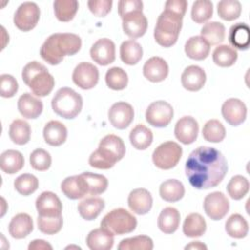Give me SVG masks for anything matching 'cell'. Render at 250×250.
Returning <instances> with one entry per match:
<instances>
[{
    "label": "cell",
    "mask_w": 250,
    "mask_h": 250,
    "mask_svg": "<svg viewBox=\"0 0 250 250\" xmlns=\"http://www.w3.org/2000/svg\"><path fill=\"white\" fill-rule=\"evenodd\" d=\"M186 175L189 184L197 189L217 187L228 172V162L221 151L210 146L192 150L186 161Z\"/></svg>",
    "instance_id": "6da1fadb"
},
{
    "label": "cell",
    "mask_w": 250,
    "mask_h": 250,
    "mask_svg": "<svg viewBox=\"0 0 250 250\" xmlns=\"http://www.w3.org/2000/svg\"><path fill=\"white\" fill-rule=\"evenodd\" d=\"M81 38L74 33H53L40 48L41 58L52 65L59 64L64 56H73L81 49Z\"/></svg>",
    "instance_id": "7a4b0ae2"
},
{
    "label": "cell",
    "mask_w": 250,
    "mask_h": 250,
    "mask_svg": "<svg viewBox=\"0 0 250 250\" xmlns=\"http://www.w3.org/2000/svg\"><path fill=\"white\" fill-rule=\"evenodd\" d=\"M125 151V145L120 137L106 135L100 141L98 148L91 153L89 164L97 169H109L124 157Z\"/></svg>",
    "instance_id": "3957f363"
},
{
    "label": "cell",
    "mask_w": 250,
    "mask_h": 250,
    "mask_svg": "<svg viewBox=\"0 0 250 250\" xmlns=\"http://www.w3.org/2000/svg\"><path fill=\"white\" fill-rule=\"evenodd\" d=\"M21 77L23 82L37 97L49 95L55 86L53 75L48 71L45 65L36 61H32L24 65Z\"/></svg>",
    "instance_id": "277c9868"
},
{
    "label": "cell",
    "mask_w": 250,
    "mask_h": 250,
    "mask_svg": "<svg viewBox=\"0 0 250 250\" xmlns=\"http://www.w3.org/2000/svg\"><path fill=\"white\" fill-rule=\"evenodd\" d=\"M183 25V17L164 9L158 16L154 27V39L162 47L168 48L173 46L179 37Z\"/></svg>",
    "instance_id": "5b68a950"
},
{
    "label": "cell",
    "mask_w": 250,
    "mask_h": 250,
    "mask_svg": "<svg viewBox=\"0 0 250 250\" xmlns=\"http://www.w3.org/2000/svg\"><path fill=\"white\" fill-rule=\"evenodd\" d=\"M51 104L56 114L66 119H72L80 113L83 106V99L73 89L62 87L56 92Z\"/></svg>",
    "instance_id": "8992f818"
},
{
    "label": "cell",
    "mask_w": 250,
    "mask_h": 250,
    "mask_svg": "<svg viewBox=\"0 0 250 250\" xmlns=\"http://www.w3.org/2000/svg\"><path fill=\"white\" fill-rule=\"evenodd\" d=\"M137 219L124 208L109 211L101 221V228L113 235H122L135 230Z\"/></svg>",
    "instance_id": "52a82bcc"
},
{
    "label": "cell",
    "mask_w": 250,
    "mask_h": 250,
    "mask_svg": "<svg viewBox=\"0 0 250 250\" xmlns=\"http://www.w3.org/2000/svg\"><path fill=\"white\" fill-rule=\"evenodd\" d=\"M183 149L179 144L173 141H167L160 144L152 153L154 165L162 170L174 168L180 161Z\"/></svg>",
    "instance_id": "ba28073f"
},
{
    "label": "cell",
    "mask_w": 250,
    "mask_h": 250,
    "mask_svg": "<svg viewBox=\"0 0 250 250\" xmlns=\"http://www.w3.org/2000/svg\"><path fill=\"white\" fill-rule=\"evenodd\" d=\"M40 9L34 2H23L21 4L15 15L14 23L21 31H29L38 23Z\"/></svg>",
    "instance_id": "9c48e42d"
},
{
    "label": "cell",
    "mask_w": 250,
    "mask_h": 250,
    "mask_svg": "<svg viewBox=\"0 0 250 250\" xmlns=\"http://www.w3.org/2000/svg\"><path fill=\"white\" fill-rule=\"evenodd\" d=\"M174 109L172 105L165 101H156L151 103L146 110V122L157 128L166 127L173 119Z\"/></svg>",
    "instance_id": "30bf717a"
},
{
    "label": "cell",
    "mask_w": 250,
    "mask_h": 250,
    "mask_svg": "<svg viewBox=\"0 0 250 250\" xmlns=\"http://www.w3.org/2000/svg\"><path fill=\"white\" fill-rule=\"evenodd\" d=\"M203 209L211 220L219 221L228 214L229 210V202L223 192L214 191L205 196Z\"/></svg>",
    "instance_id": "8fae6325"
},
{
    "label": "cell",
    "mask_w": 250,
    "mask_h": 250,
    "mask_svg": "<svg viewBox=\"0 0 250 250\" xmlns=\"http://www.w3.org/2000/svg\"><path fill=\"white\" fill-rule=\"evenodd\" d=\"M72 81L83 90L94 88L99 81V69L93 63L82 62L72 72Z\"/></svg>",
    "instance_id": "7c38bea8"
},
{
    "label": "cell",
    "mask_w": 250,
    "mask_h": 250,
    "mask_svg": "<svg viewBox=\"0 0 250 250\" xmlns=\"http://www.w3.org/2000/svg\"><path fill=\"white\" fill-rule=\"evenodd\" d=\"M121 19L123 31L133 40L146 33L147 28V20L143 11L131 12Z\"/></svg>",
    "instance_id": "4fadbf2b"
},
{
    "label": "cell",
    "mask_w": 250,
    "mask_h": 250,
    "mask_svg": "<svg viewBox=\"0 0 250 250\" xmlns=\"http://www.w3.org/2000/svg\"><path fill=\"white\" fill-rule=\"evenodd\" d=\"M92 60L100 65H107L115 60V44L108 38L98 39L90 49Z\"/></svg>",
    "instance_id": "5bb4252c"
},
{
    "label": "cell",
    "mask_w": 250,
    "mask_h": 250,
    "mask_svg": "<svg viewBox=\"0 0 250 250\" xmlns=\"http://www.w3.org/2000/svg\"><path fill=\"white\" fill-rule=\"evenodd\" d=\"M222 115L229 125L238 126L246 119L247 107L241 100L230 98L224 102L222 105Z\"/></svg>",
    "instance_id": "9a60e30c"
},
{
    "label": "cell",
    "mask_w": 250,
    "mask_h": 250,
    "mask_svg": "<svg viewBox=\"0 0 250 250\" xmlns=\"http://www.w3.org/2000/svg\"><path fill=\"white\" fill-rule=\"evenodd\" d=\"M134 119V108L126 102L113 104L108 110V120L117 129L127 128Z\"/></svg>",
    "instance_id": "2e32d148"
},
{
    "label": "cell",
    "mask_w": 250,
    "mask_h": 250,
    "mask_svg": "<svg viewBox=\"0 0 250 250\" xmlns=\"http://www.w3.org/2000/svg\"><path fill=\"white\" fill-rule=\"evenodd\" d=\"M36 210L38 216L43 217H58L62 216V204L58 197L52 191H43L35 201Z\"/></svg>",
    "instance_id": "e0dca14e"
},
{
    "label": "cell",
    "mask_w": 250,
    "mask_h": 250,
    "mask_svg": "<svg viewBox=\"0 0 250 250\" xmlns=\"http://www.w3.org/2000/svg\"><path fill=\"white\" fill-rule=\"evenodd\" d=\"M198 130V123L192 116H183L177 121L174 133L178 141L184 145H189L196 140Z\"/></svg>",
    "instance_id": "ac0fdd59"
},
{
    "label": "cell",
    "mask_w": 250,
    "mask_h": 250,
    "mask_svg": "<svg viewBox=\"0 0 250 250\" xmlns=\"http://www.w3.org/2000/svg\"><path fill=\"white\" fill-rule=\"evenodd\" d=\"M143 73L150 82H161L168 76L169 66L161 57H151L145 62Z\"/></svg>",
    "instance_id": "d6986e66"
},
{
    "label": "cell",
    "mask_w": 250,
    "mask_h": 250,
    "mask_svg": "<svg viewBox=\"0 0 250 250\" xmlns=\"http://www.w3.org/2000/svg\"><path fill=\"white\" fill-rule=\"evenodd\" d=\"M152 196L146 188H135L128 195V206L138 215L148 213L152 207Z\"/></svg>",
    "instance_id": "ffe728a7"
},
{
    "label": "cell",
    "mask_w": 250,
    "mask_h": 250,
    "mask_svg": "<svg viewBox=\"0 0 250 250\" xmlns=\"http://www.w3.org/2000/svg\"><path fill=\"white\" fill-rule=\"evenodd\" d=\"M181 82L183 87L188 91H199L206 82V73L198 65H189L183 71Z\"/></svg>",
    "instance_id": "44dd1931"
},
{
    "label": "cell",
    "mask_w": 250,
    "mask_h": 250,
    "mask_svg": "<svg viewBox=\"0 0 250 250\" xmlns=\"http://www.w3.org/2000/svg\"><path fill=\"white\" fill-rule=\"evenodd\" d=\"M18 109L24 118L35 119L42 113L43 103L30 93H24L18 100Z\"/></svg>",
    "instance_id": "7402d4cb"
},
{
    "label": "cell",
    "mask_w": 250,
    "mask_h": 250,
    "mask_svg": "<svg viewBox=\"0 0 250 250\" xmlns=\"http://www.w3.org/2000/svg\"><path fill=\"white\" fill-rule=\"evenodd\" d=\"M8 229L12 237L24 238L33 230V221L28 214L19 213L12 218Z\"/></svg>",
    "instance_id": "603a6c76"
},
{
    "label": "cell",
    "mask_w": 250,
    "mask_h": 250,
    "mask_svg": "<svg viewBox=\"0 0 250 250\" xmlns=\"http://www.w3.org/2000/svg\"><path fill=\"white\" fill-rule=\"evenodd\" d=\"M43 137L48 145L52 146H59L66 141L67 129L62 122L58 120H51L44 126Z\"/></svg>",
    "instance_id": "cb8c5ba5"
},
{
    "label": "cell",
    "mask_w": 250,
    "mask_h": 250,
    "mask_svg": "<svg viewBox=\"0 0 250 250\" xmlns=\"http://www.w3.org/2000/svg\"><path fill=\"white\" fill-rule=\"evenodd\" d=\"M62 193L70 199H79L84 197L87 192V187L81 175H75L65 178L61 184Z\"/></svg>",
    "instance_id": "d4e9b609"
},
{
    "label": "cell",
    "mask_w": 250,
    "mask_h": 250,
    "mask_svg": "<svg viewBox=\"0 0 250 250\" xmlns=\"http://www.w3.org/2000/svg\"><path fill=\"white\" fill-rule=\"evenodd\" d=\"M86 243L91 250H109L113 246L114 237L102 228L95 229L87 235Z\"/></svg>",
    "instance_id": "484cf974"
},
{
    "label": "cell",
    "mask_w": 250,
    "mask_h": 250,
    "mask_svg": "<svg viewBox=\"0 0 250 250\" xmlns=\"http://www.w3.org/2000/svg\"><path fill=\"white\" fill-rule=\"evenodd\" d=\"M185 53L192 60L202 61L208 57L210 45L201 36H192L185 44Z\"/></svg>",
    "instance_id": "4316f807"
},
{
    "label": "cell",
    "mask_w": 250,
    "mask_h": 250,
    "mask_svg": "<svg viewBox=\"0 0 250 250\" xmlns=\"http://www.w3.org/2000/svg\"><path fill=\"white\" fill-rule=\"evenodd\" d=\"M180 212L174 208V207H166L164 208L157 220V226L159 229L166 233V234H171L175 232L180 225Z\"/></svg>",
    "instance_id": "83f0119b"
},
{
    "label": "cell",
    "mask_w": 250,
    "mask_h": 250,
    "mask_svg": "<svg viewBox=\"0 0 250 250\" xmlns=\"http://www.w3.org/2000/svg\"><path fill=\"white\" fill-rule=\"evenodd\" d=\"M24 165V158L19 150L8 149L0 155V168L7 174H15L21 170Z\"/></svg>",
    "instance_id": "f1b7e54d"
},
{
    "label": "cell",
    "mask_w": 250,
    "mask_h": 250,
    "mask_svg": "<svg viewBox=\"0 0 250 250\" xmlns=\"http://www.w3.org/2000/svg\"><path fill=\"white\" fill-rule=\"evenodd\" d=\"M249 26L244 22H237L230 26L229 32V42L238 50L249 48Z\"/></svg>",
    "instance_id": "f546056e"
},
{
    "label": "cell",
    "mask_w": 250,
    "mask_h": 250,
    "mask_svg": "<svg viewBox=\"0 0 250 250\" xmlns=\"http://www.w3.org/2000/svg\"><path fill=\"white\" fill-rule=\"evenodd\" d=\"M159 195L167 202H177L184 197L185 187L179 180H166L159 187Z\"/></svg>",
    "instance_id": "4dcf8cb0"
},
{
    "label": "cell",
    "mask_w": 250,
    "mask_h": 250,
    "mask_svg": "<svg viewBox=\"0 0 250 250\" xmlns=\"http://www.w3.org/2000/svg\"><path fill=\"white\" fill-rule=\"evenodd\" d=\"M104 200L100 197H89L77 205L79 215L86 221L95 220L104 208Z\"/></svg>",
    "instance_id": "1f68e13d"
},
{
    "label": "cell",
    "mask_w": 250,
    "mask_h": 250,
    "mask_svg": "<svg viewBox=\"0 0 250 250\" xmlns=\"http://www.w3.org/2000/svg\"><path fill=\"white\" fill-rule=\"evenodd\" d=\"M129 139L131 145L136 149L144 150L151 145L153 134L151 130L146 127L144 124H138L131 130Z\"/></svg>",
    "instance_id": "d6a6232c"
},
{
    "label": "cell",
    "mask_w": 250,
    "mask_h": 250,
    "mask_svg": "<svg viewBox=\"0 0 250 250\" xmlns=\"http://www.w3.org/2000/svg\"><path fill=\"white\" fill-rule=\"evenodd\" d=\"M143 57V48L140 43L130 39L123 41L120 45V59L128 64L134 65L138 63Z\"/></svg>",
    "instance_id": "836d02e7"
},
{
    "label": "cell",
    "mask_w": 250,
    "mask_h": 250,
    "mask_svg": "<svg viewBox=\"0 0 250 250\" xmlns=\"http://www.w3.org/2000/svg\"><path fill=\"white\" fill-rule=\"evenodd\" d=\"M206 231V222L198 213L188 215L183 224V232L188 237H199Z\"/></svg>",
    "instance_id": "e575fe53"
},
{
    "label": "cell",
    "mask_w": 250,
    "mask_h": 250,
    "mask_svg": "<svg viewBox=\"0 0 250 250\" xmlns=\"http://www.w3.org/2000/svg\"><path fill=\"white\" fill-rule=\"evenodd\" d=\"M31 129L29 124L22 119L14 120L9 127V137L11 141L19 146L28 143L30 140Z\"/></svg>",
    "instance_id": "d590c367"
},
{
    "label": "cell",
    "mask_w": 250,
    "mask_h": 250,
    "mask_svg": "<svg viewBox=\"0 0 250 250\" xmlns=\"http://www.w3.org/2000/svg\"><path fill=\"white\" fill-rule=\"evenodd\" d=\"M225 229L232 238H244L248 233V223L240 214H232L226 222Z\"/></svg>",
    "instance_id": "8d00e7d4"
},
{
    "label": "cell",
    "mask_w": 250,
    "mask_h": 250,
    "mask_svg": "<svg viewBox=\"0 0 250 250\" xmlns=\"http://www.w3.org/2000/svg\"><path fill=\"white\" fill-rule=\"evenodd\" d=\"M225 26L219 21L206 22L200 30V36L204 38L209 45H218L223 42L225 39Z\"/></svg>",
    "instance_id": "74e56055"
},
{
    "label": "cell",
    "mask_w": 250,
    "mask_h": 250,
    "mask_svg": "<svg viewBox=\"0 0 250 250\" xmlns=\"http://www.w3.org/2000/svg\"><path fill=\"white\" fill-rule=\"evenodd\" d=\"M213 62L221 67H229L235 63L237 52L234 48L228 45H219L213 51Z\"/></svg>",
    "instance_id": "f35d334b"
},
{
    "label": "cell",
    "mask_w": 250,
    "mask_h": 250,
    "mask_svg": "<svg viewBox=\"0 0 250 250\" xmlns=\"http://www.w3.org/2000/svg\"><path fill=\"white\" fill-rule=\"evenodd\" d=\"M85 181L87 192L90 195H99L104 192L108 186V181L104 175L85 172L80 174Z\"/></svg>",
    "instance_id": "ab89813d"
},
{
    "label": "cell",
    "mask_w": 250,
    "mask_h": 250,
    "mask_svg": "<svg viewBox=\"0 0 250 250\" xmlns=\"http://www.w3.org/2000/svg\"><path fill=\"white\" fill-rule=\"evenodd\" d=\"M56 18L61 21H71L79 7L76 0H56L53 4Z\"/></svg>",
    "instance_id": "60d3db41"
},
{
    "label": "cell",
    "mask_w": 250,
    "mask_h": 250,
    "mask_svg": "<svg viewBox=\"0 0 250 250\" xmlns=\"http://www.w3.org/2000/svg\"><path fill=\"white\" fill-rule=\"evenodd\" d=\"M202 136L207 142L220 143L226 137V129L219 120L210 119L202 128Z\"/></svg>",
    "instance_id": "b9f144b4"
},
{
    "label": "cell",
    "mask_w": 250,
    "mask_h": 250,
    "mask_svg": "<svg viewBox=\"0 0 250 250\" xmlns=\"http://www.w3.org/2000/svg\"><path fill=\"white\" fill-rule=\"evenodd\" d=\"M105 83L112 90H123L128 84V75L121 67H111L105 73Z\"/></svg>",
    "instance_id": "7bdbcfd3"
},
{
    "label": "cell",
    "mask_w": 250,
    "mask_h": 250,
    "mask_svg": "<svg viewBox=\"0 0 250 250\" xmlns=\"http://www.w3.org/2000/svg\"><path fill=\"white\" fill-rule=\"evenodd\" d=\"M38 186H39L38 179L34 175L28 174V173L20 175L14 182V187L16 190L20 194L24 196L30 195L33 192H35L36 189L38 188Z\"/></svg>",
    "instance_id": "ee69618b"
},
{
    "label": "cell",
    "mask_w": 250,
    "mask_h": 250,
    "mask_svg": "<svg viewBox=\"0 0 250 250\" xmlns=\"http://www.w3.org/2000/svg\"><path fill=\"white\" fill-rule=\"evenodd\" d=\"M227 190L232 199L240 200L247 194L249 190V182L245 177L235 175L229 180L227 186Z\"/></svg>",
    "instance_id": "f6af8a7d"
},
{
    "label": "cell",
    "mask_w": 250,
    "mask_h": 250,
    "mask_svg": "<svg viewBox=\"0 0 250 250\" xmlns=\"http://www.w3.org/2000/svg\"><path fill=\"white\" fill-rule=\"evenodd\" d=\"M213 15V3L209 0H196L191 7V19L196 23L207 21Z\"/></svg>",
    "instance_id": "bcb514c9"
},
{
    "label": "cell",
    "mask_w": 250,
    "mask_h": 250,
    "mask_svg": "<svg viewBox=\"0 0 250 250\" xmlns=\"http://www.w3.org/2000/svg\"><path fill=\"white\" fill-rule=\"evenodd\" d=\"M153 241L146 235H137L122 239L118 244L119 250H151Z\"/></svg>",
    "instance_id": "7dc6e473"
},
{
    "label": "cell",
    "mask_w": 250,
    "mask_h": 250,
    "mask_svg": "<svg viewBox=\"0 0 250 250\" xmlns=\"http://www.w3.org/2000/svg\"><path fill=\"white\" fill-rule=\"evenodd\" d=\"M218 15L225 21H233L241 14V4L237 0H222L217 5Z\"/></svg>",
    "instance_id": "c3c4849f"
},
{
    "label": "cell",
    "mask_w": 250,
    "mask_h": 250,
    "mask_svg": "<svg viewBox=\"0 0 250 250\" xmlns=\"http://www.w3.org/2000/svg\"><path fill=\"white\" fill-rule=\"evenodd\" d=\"M62 216L58 217H37V226L38 229L45 234H56L62 228Z\"/></svg>",
    "instance_id": "681fc988"
},
{
    "label": "cell",
    "mask_w": 250,
    "mask_h": 250,
    "mask_svg": "<svg viewBox=\"0 0 250 250\" xmlns=\"http://www.w3.org/2000/svg\"><path fill=\"white\" fill-rule=\"evenodd\" d=\"M29 162L34 170L46 171L52 164V157L47 150L43 148H36L30 153Z\"/></svg>",
    "instance_id": "f907efd6"
},
{
    "label": "cell",
    "mask_w": 250,
    "mask_h": 250,
    "mask_svg": "<svg viewBox=\"0 0 250 250\" xmlns=\"http://www.w3.org/2000/svg\"><path fill=\"white\" fill-rule=\"evenodd\" d=\"M19 85L16 78L10 74L0 75V95L3 98H12L18 92Z\"/></svg>",
    "instance_id": "816d5d0a"
},
{
    "label": "cell",
    "mask_w": 250,
    "mask_h": 250,
    "mask_svg": "<svg viewBox=\"0 0 250 250\" xmlns=\"http://www.w3.org/2000/svg\"><path fill=\"white\" fill-rule=\"evenodd\" d=\"M87 4L89 10L98 17L106 16L112 7L111 0H89Z\"/></svg>",
    "instance_id": "f5cc1de1"
},
{
    "label": "cell",
    "mask_w": 250,
    "mask_h": 250,
    "mask_svg": "<svg viewBox=\"0 0 250 250\" xmlns=\"http://www.w3.org/2000/svg\"><path fill=\"white\" fill-rule=\"evenodd\" d=\"M144 4L141 0H121L118 2V14L123 18L126 14L134 11H143Z\"/></svg>",
    "instance_id": "db71d44e"
},
{
    "label": "cell",
    "mask_w": 250,
    "mask_h": 250,
    "mask_svg": "<svg viewBox=\"0 0 250 250\" xmlns=\"http://www.w3.org/2000/svg\"><path fill=\"white\" fill-rule=\"evenodd\" d=\"M188 8V2L186 0H168L165 3V8L170 10L184 18Z\"/></svg>",
    "instance_id": "11a10c76"
},
{
    "label": "cell",
    "mask_w": 250,
    "mask_h": 250,
    "mask_svg": "<svg viewBox=\"0 0 250 250\" xmlns=\"http://www.w3.org/2000/svg\"><path fill=\"white\" fill-rule=\"evenodd\" d=\"M28 249L29 250H38V249H40V250H52L53 247L50 243H48L45 240L35 239V240H32L29 243Z\"/></svg>",
    "instance_id": "9f6ffc18"
},
{
    "label": "cell",
    "mask_w": 250,
    "mask_h": 250,
    "mask_svg": "<svg viewBox=\"0 0 250 250\" xmlns=\"http://www.w3.org/2000/svg\"><path fill=\"white\" fill-rule=\"evenodd\" d=\"M185 249H207V246L200 241H191L185 247Z\"/></svg>",
    "instance_id": "6f0895ef"
}]
</instances>
